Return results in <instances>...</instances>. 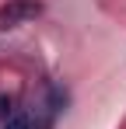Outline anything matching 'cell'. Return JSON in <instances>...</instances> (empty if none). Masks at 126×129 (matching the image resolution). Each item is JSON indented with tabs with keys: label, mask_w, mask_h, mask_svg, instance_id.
<instances>
[{
	"label": "cell",
	"mask_w": 126,
	"mask_h": 129,
	"mask_svg": "<svg viewBox=\"0 0 126 129\" xmlns=\"http://www.w3.org/2000/svg\"><path fill=\"white\" fill-rule=\"evenodd\" d=\"M42 14V0H7L0 7V28H18Z\"/></svg>",
	"instance_id": "1"
},
{
	"label": "cell",
	"mask_w": 126,
	"mask_h": 129,
	"mask_svg": "<svg viewBox=\"0 0 126 129\" xmlns=\"http://www.w3.org/2000/svg\"><path fill=\"white\" fill-rule=\"evenodd\" d=\"M0 129H35V126H32V119H28L25 112H14V115L4 119V126H0Z\"/></svg>",
	"instance_id": "2"
},
{
	"label": "cell",
	"mask_w": 126,
	"mask_h": 129,
	"mask_svg": "<svg viewBox=\"0 0 126 129\" xmlns=\"http://www.w3.org/2000/svg\"><path fill=\"white\" fill-rule=\"evenodd\" d=\"M7 115H14V112H11V98H4V94H0V122H4Z\"/></svg>",
	"instance_id": "3"
}]
</instances>
